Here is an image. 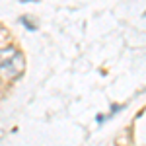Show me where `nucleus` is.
Wrapping results in <instances>:
<instances>
[{
    "mask_svg": "<svg viewBox=\"0 0 146 146\" xmlns=\"http://www.w3.org/2000/svg\"><path fill=\"white\" fill-rule=\"evenodd\" d=\"M25 70V58L22 51L14 45L0 47V78L16 80Z\"/></svg>",
    "mask_w": 146,
    "mask_h": 146,
    "instance_id": "1",
    "label": "nucleus"
}]
</instances>
